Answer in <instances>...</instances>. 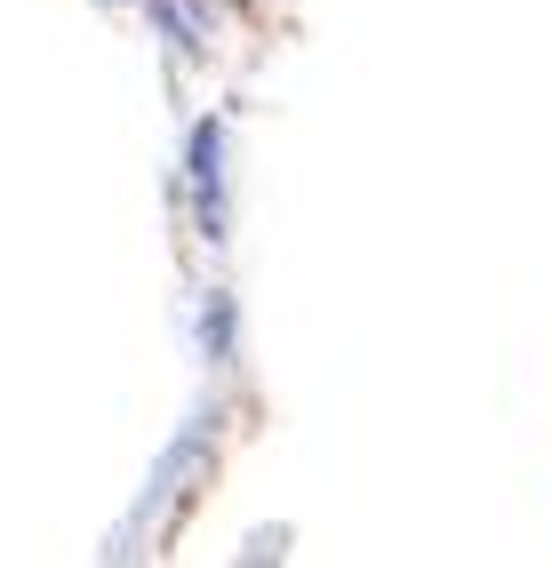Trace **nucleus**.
Listing matches in <instances>:
<instances>
[]
</instances>
